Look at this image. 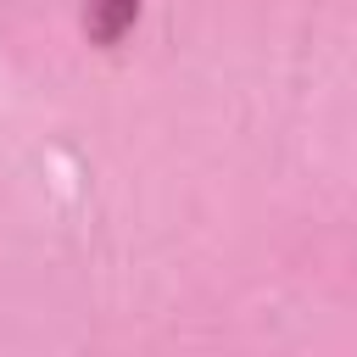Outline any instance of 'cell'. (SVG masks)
<instances>
[{
  "mask_svg": "<svg viewBox=\"0 0 357 357\" xmlns=\"http://www.w3.org/2000/svg\"><path fill=\"white\" fill-rule=\"evenodd\" d=\"M134 22H139V0H84V33L100 50L123 45Z\"/></svg>",
  "mask_w": 357,
  "mask_h": 357,
  "instance_id": "cell-1",
  "label": "cell"
}]
</instances>
